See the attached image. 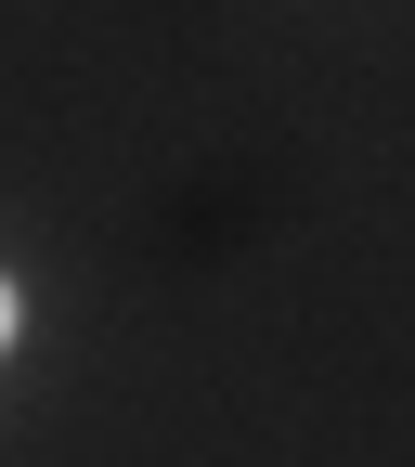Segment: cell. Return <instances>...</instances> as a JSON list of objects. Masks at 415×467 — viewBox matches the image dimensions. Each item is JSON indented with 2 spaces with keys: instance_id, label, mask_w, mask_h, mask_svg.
Listing matches in <instances>:
<instances>
[{
  "instance_id": "obj_1",
  "label": "cell",
  "mask_w": 415,
  "mask_h": 467,
  "mask_svg": "<svg viewBox=\"0 0 415 467\" xmlns=\"http://www.w3.org/2000/svg\"><path fill=\"white\" fill-rule=\"evenodd\" d=\"M0 350H14V285H0Z\"/></svg>"
}]
</instances>
